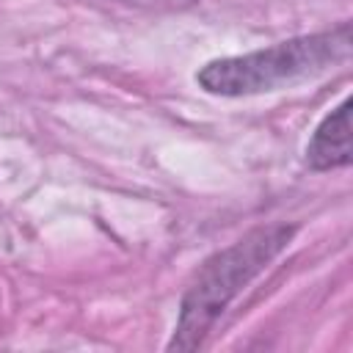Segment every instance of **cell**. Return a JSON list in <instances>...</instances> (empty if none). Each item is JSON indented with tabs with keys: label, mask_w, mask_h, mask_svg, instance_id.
<instances>
[{
	"label": "cell",
	"mask_w": 353,
	"mask_h": 353,
	"mask_svg": "<svg viewBox=\"0 0 353 353\" xmlns=\"http://www.w3.org/2000/svg\"><path fill=\"white\" fill-rule=\"evenodd\" d=\"M350 157H353V149H350V102L345 99L314 130V135L306 146V163L314 171H328V168L347 165Z\"/></svg>",
	"instance_id": "3"
},
{
	"label": "cell",
	"mask_w": 353,
	"mask_h": 353,
	"mask_svg": "<svg viewBox=\"0 0 353 353\" xmlns=\"http://www.w3.org/2000/svg\"><path fill=\"white\" fill-rule=\"evenodd\" d=\"M121 6H135V8H152V11H182L190 8L196 0H110Z\"/></svg>",
	"instance_id": "4"
},
{
	"label": "cell",
	"mask_w": 353,
	"mask_h": 353,
	"mask_svg": "<svg viewBox=\"0 0 353 353\" xmlns=\"http://www.w3.org/2000/svg\"><path fill=\"white\" fill-rule=\"evenodd\" d=\"M350 25L290 39L256 52L210 61L199 72V83L210 94L251 97L317 77L350 58Z\"/></svg>",
	"instance_id": "1"
},
{
	"label": "cell",
	"mask_w": 353,
	"mask_h": 353,
	"mask_svg": "<svg viewBox=\"0 0 353 353\" xmlns=\"http://www.w3.org/2000/svg\"><path fill=\"white\" fill-rule=\"evenodd\" d=\"M292 232V226L270 223L248 232L243 240L207 259L182 301V312L174 328V339L168 342V350L199 347L212 323L221 317V312L237 298V292L254 276H259L268 268V262L290 243Z\"/></svg>",
	"instance_id": "2"
}]
</instances>
